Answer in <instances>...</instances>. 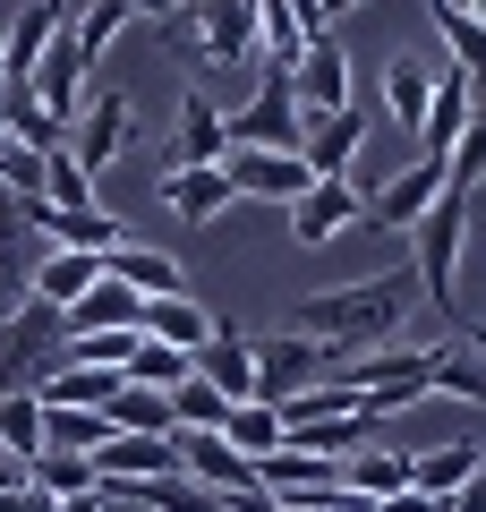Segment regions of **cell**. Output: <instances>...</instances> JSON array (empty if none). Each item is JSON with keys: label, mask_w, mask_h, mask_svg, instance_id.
<instances>
[{"label": "cell", "mask_w": 486, "mask_h": 512, "mask_svg": "<svg viewBox=\"0 0 486 512\" xmlns=\"http://www.w3.org/2000/svg\"><path fill=\"white\" fill-rule=\"evenodd\" d=\"M0 137H18V146H35V154L69 146V128L35 103V86H0Z\"/></svg>", "instance_id": "obj_30"}, {"label": "cell", "mask_w": 486, "mask_h": 512, "mask_svg": "<svg viewBox=\"0 0 486 512\" xmlns=\"http://www.w3.org/2000/svg\"><path fill=\"white\" fill-rule=\"evenodd\" d=\"M94 282H103V256H86V248H52L35 274H26V299H43V308H77Z\"/></svg>", "instance_id": "obj_21"}, {"label": "cell", "mask_w": 486, "mask_h": 512, "mask_svg": "<svg viewBox=\"0 0 486 512\" xmlns=\"http://www.w3.org/2000/svg\"><path fill=\"white\" fill-rule=\"evenodd\" d=\"M231 137H222V103L214 94H180V137H171V171L180 163H222Z\"/></svg>", "instance_id": "obj_25"}, {"label": "cell", "mask_w": 486, "mask_h": 512, "mask_svg": "<svg viewBox=\"0 0 486 512\" xmlns=\"http://www.w3.org/2000/svg\"><path fill=\"white\" fill-rule=\"evenodd\" d=\"M427 393H452V402L486 410V359L478 350H435L427 359Z\"/></svg>", "instance_id": "obj_35"}, {"label": "cell", "mask_w": 486, "mask_h": 512, "mask_svg": "<svg viewBox=\"0 0 486 512\" xmlns=\"http://www.w3.org/2000/svg\"><path fill=\"white\" fill-rule=\"evenodd\" d=\"M222 180H231V197L299 205L307 188H316V171H307V154H282V146H231L222 154Z\"/></svg>", "instance_id": "obj_6"}, {"label": "cell", "mask_w": 486, "mask_h": 512, "mask_svg": "<svg viewBox=\"0 0 486 512\" xmlns=\"http://www.w3.org/2000/svg\"><path fill=\"white\" fill-rule=\"evenodd\" d=\"M120 427H111V410H69V402H43V444H60V453H86L94 444H111Z\"/></svg>", "instance_id": "obj_32"}, {"label": "cell", "mask_w": 486, "mask_h": 512, "mask_svg": "<svg viewBox=\"0 0 486 512\" xmlns=\"http://www.w3.org/2000/svg\"><path fill=\"white\" fill-rule=\"evenodd\" d=\"M461 9H469V18H478V26H486V0H461Z\"/></svg>", "instance_id": "obj_51"}, {"label": "cell", "mask_w": 486, "mask_h": 512, "mask_svg": "<svg viewBox=\"0 0 486 512\" xmlns=\"http://www.w3.org/2000/svg\"><path fill=\"white\" fill-rule=\"evenodd\" d=\"M222 419H231V402H222L205 376H188L180 393H171V427H205V436H222Z\"/></svg>", "instance_id": "obj_41"}, {"label": "cell", "mask_w": 486, "mask_h": 512, "mask_svg": "<svg viewBox=\"0 0 486 512\" xmlns=\"http://www.w3.org/2000/svg\"><path fill=\"white\" fill-rule=\"evenodd\" d=\"M120 9H128V18H162V26H171V18L188 9V0H120Z\"/></svg>", "instance_id": "obj_48"}, {"label": "cell", "mask_w": 486, "mask_h": 512, "mask_svg": "<svg viewBox=\"0 0 486 512\" xmlns=\"http://www.w3.org/2000/svg\"><path fill=\"white\" fill-rule=\"evenodd\" d=\"M435 197H444V163H427V154H418L410 171H393V180H376V188H367V222H384V231H401V239H410L418 222L435 214Z\"/></svg>", "instance_id": "obj_8"}, {"label": "cell", "mask_w": 486, "mask_h": 512, "mask_svg": "<svg viewBox=\"0 0 486 512\" xmlns=\"http://www.w3.org/2000/svg\"><path fill=\"white\" fill-rule=\"evenodd\" d=\"M197 376L214 384L222 402H256V350H248V342H231V333H214V342L197 350Z\"/></svg>", "instance_id": "obj_29"}, {"label": "cell", "mask_w": 486, "mask_h": 512, "mask_svg": "<svg viewBox=\"0 0 486 512\" xmlns=\"http://www.w3.org/2000/svg\"><path fill=\"white\" fill-rule=\"evenodd\" d=\"M162 205L180 222H214L231 205V180H222V163H180V171H162Z\"/></svg>", "instance_id": "obj_23"}, {"label": "cell", "mask_w": 486, "mask_h": 512, "mask_svg": "<svg viewBox=\"0 0 486 512\" xmlns=\"http://www.w3.org/2000/svg\"><path fill=\"white\" fill-rule=\"evenodd\" d=\"M171 444H180V470L197 478V487H214V495H248L256 487V461L231 453L222 436H205V427H171Z\"/></svg>", "instance_id": "obj_15"}, {"label": "cell", "mask_w": 486, "mask_h": 512, "mask_svg": "<svg viewBox=\"0 0 486 512\" xmlns=\"http://www.w3.org/2000/svg\"><path fill=\"white\" fill-rule=\"evenodd\" d=\"M256 487L273 495V504H299V495H324V487H342V461H324V453H307V444H273L265 461H256Z\"/></svg>", "instance_id": "obj_14"}, {"label": "cell", "mask_w": 486, "mask_h": 512, "mask_svg": "<svg viewBox=\"0 0 486 512\" xmlns=\"http://www.w3.org/2000/svg\"><path fill=\"white\" fill-rule=\"evenodd\" d=\"M222 137H231V146H282V154H299L307 120H299V94H290V69H273V60H265V77H256V103L222 111Z\"/></svg>", "instance_id": "obj_4"}, {"label": "cell", "mask_w": 486, "mask_h": 512, "mask_svg": "<svg viewBox=\"0 0 486 512\" xmlns=\"http://www.w3.org/2000/svg\"><path fill=\"white\" fill-rule=\"evenodd\" d=\"M145 333H154V342H171V350H188V359H197V350L214 342L222 325H214V316H205L197 299L180 291V299H145Z\"/></svg>", "instance_id": "obj_28"}, {"label": "cell", "mask_w": 486, "mask_h": 512, "mask_svg": "<svg viewBox=\"0 0 486 512\" xmlns=\"http://www.w3.org/2000/svg\"><path fill=\"white\" fill-rule=\"evenodd\" d=\"M0 197H9V205H35L43 197V154L18 146V137H0Z\"/></svg>", "instance_id": "obj_40"}, {"label": "cell", "mask_w": 486, "mask_h": 512, "mask_svg": "<svg viewBox=\"0 0 486 512\" xmlns=\"http://www.w3.org/2000/svg\"><path fill=\"white\" fill-rule=\"evenodd\" d=\"M282 436H290V427H282V410H273V402H231V419H222V444L248 453V461H265Z\"/></svg>", "instance_id": "obj_34"}, {"label": "cell", "mask_w": 486, "mask_h": 512, "mask_svg": "<svg viewBox=\"0 0 486 512\" xmlns=\"http://www.w3.org/2000/svg\"><path fill=\"white\" fill-rule=\"evenodd\" d=\"M478 470H486V444H478V436L410 444V487H427V495H452V487H469Z\"/></svg>", "instance_id": "obj_19"}, {"label": "cell", "mask_w": 486, "mask_h": 512, "mask_svg": "<svg viewBox=\"0 0 486 512\" xmlns=\"http://www.w3.org/2000/svg\"><path fill=\"white\" fill-rule=\"evenodd\" d=\"M180 470V444L171 436H111L94 444V478H171Z\"/></svg>", "instance_id": "obj_24"}, {"label": "cell", "mask_w": 486, "mask_h": 512, "mask_svg": "<svg viewBox=\"0 0 486 512\" xmlns=\"http://www.w3.org/2000/svg\"><path fill=\"white\" fill-rule=\"evenodd\" d=\"M43 205H94V180L69 163V146L43 154Z\"/></svg>", "instance_id": "obj_44"}, {"label": "cell", "mask_w": 486, "mask_h": 512, "mask_svg": "<svg viewBox=\"0 0 486 512\" xmlns=\"http://www.w3.org/2000/svg\"><path fill=\"white\" fill-rule=\"evenodd\" d=\"M60 333H145V299L128 291V282H94L77 308H60Z\"/></svg>", "instance_id": "obj_20"}, {"label": "cell", "mask_w": 486, "mask_h": 512, "mask_svg": "<svg viewBox=\"0 0 486 512\" xmlns=\"http://www.w3.org/2000/svg\"><path fill=\"white\" fill-rule=\"evenodd\" d=\"M111 427H120V436H171V393H154V384H120Z\"/></svg>", "instance_id": "obj_37"}, {"label": "cell", "mask_w": 486, "mask_h": 512, "mask_svg": "<svg viewBox=\"0 0 486 512\" xmlns=\"http://www.w3.org/2000/svg\"><path fill=\"white\" fill-rule=\"evenodd\" d=\"M342 9H359V0H324V26H333V18H342Z\"/></svg>", "instance_id": "obj_50"}, {"label": "cell", "mask_w": 486, "mask_h": 512, "mask_svg": "<svg viewBox=\"0 0 486 512\" xmlns=\"http://www.w3.org/2000/svg\"><path fill=\"white\" fill-rule=\"evenodd\" d=\"M60 350V308L43 299H18L0 316V393H35V367Z\"/></svg>", "instance_id": "obj_5"}, {"label": "cell", "mask_w": 486, "mask_h": 512, "mask_svg": "<svg viewBox=\"0 0 486 512\" xmlns=\"http://www.w3.org/2000/svg\"><path fill=\"white\" fill-rule=\"evenodd\" d=\"M469 111H478V77H461V69L444 60V69H435V103H427V128H418V154H427V163H444V154L461 146Z\"/></svg>", "instance_id": "obj_17"}, {"label": "cell", "mask_w": 486, "mask_h": 512, "mask_svg": "<svg viewBox=\"0 0 486 512\" xmlns=\"http://www.w3.org/2000/svg\"><path fill=\"white\" fill-rule=\"evenodd\" d=\"M35 103L52 111L60 128H77V111H86V60H77V43H69V35L43 52V69H35Z\"/></svg>", "instance_id": "obj_22"}, {"label": "cell", "mask_w": 486, "mask_h": 512, "mask_svg": "<svg viewBox=\"0 0 486 512\" xmlns=\"http://www.w3.org/2000/svg\"><path fill=\"white\" fill-rule=\"evenodd\" d=\"M282 427H316V419H350L359 410V384L350 376H316V384H299V393H282Z\"/></svg>", "instance_id": "obj_31"}, {"label": "cell", "mask_w": 486, "mask_h": 512, "mask_svg": "<svg viewBox=\"0 0 486 512\" xmlns=\"http://www.w3.org/2000/svg\"><path fill=\"white\" fill-rule=\"evenodd\" d=\"M444 512H486V470L469 478V487H452V495H444Z\"/></svg>", "instance_id": "obj_47"}, {"label": "cell", "mask_w": 486, "mask_h": 512, "mask_svg": "<svg viewBox=\"0 0 486 512\" xmlns=\"http://www.w3.org/2000/svg\"><path fill=\"white\" fill-rule=\"evenodd\" d=\"M290 94H299V120H333L350 103V52L333 35H316L299 52V69H290Z\"/></svg>", "instance_id": "obj_11"}, {"label": "cell", "mask_w": 486, "mask_h": 512, "mask_svg": "<svg viewBox=\"0 0 486 512\" xmlns=\"http://www.w3.org/2000/svg\"><path fill=\"white\" fill-rule=\"evenodd\" d=\"M427 9H435V26H444V52H452V69L486 86V26L469 18L461 0H427Z\"/></svg>", "instance_id": "obj_33"}, {"label": "cell", "mask_w": 486, "mask_h": 512, "mask_svg": "<svg viewBox=\"0 0 486 512\" xmlns=\"http://www.w3.org/2000/svg\"><path fill=\"white\" fill-rule=\"evenodd\" d=\"M359 146H367V111L359 103H342L333 120H307V137H299V154H307L316 180H350V171H359Z\"/></svg>", "instance_id": "obj_16"}, {"label": "cell", "mask_w": 486, "mask_h": 512, "mask_svg": "<svg viewBox=\"0 0 486 512\" xmlns=\"http://www.w3.org/2000/svg\"><path fill=\"white\" fill-rule=\"evenodd\" d=\"M111 512H145V504H111Z\"/></svg>", "instance_id": "obj_52"}, {"label": "cell", "mask_w": 486, "mask_h": 512, "mask_svg": "<svg viewBox=\"0 0 486 512\" xmlns=\"http://www.w3.org/2000/svg\"><path fill=\"white\" fill-rule=\"evenodd\" d=\"M197 376V359L171 342H154V333H137V359H128V384H154V393H180V384Z\"/></svg>", "instance_id": "obj_36"}, {"label": "cell", "mask_w": 486, "mask_h": 512, "mask_svg": "<svg viewBox=\"0 0 486 512\" xmlns=\"http://www.w3.org/2000/svg\"><path fill=\"white\" fill-rule=\"evenodd\" d=\"M444 180H452V188H478V180H486V103L469 111V128H461V146L444 154Z\"/></svg>", "instance_id": "obj_43"}, {"label": "cell", "mask_w": 486, "mask_h": 512, "mask_svg": "<svg viewBox=\"0 0 486 512\" xmlns=\"http://www.w3.org/2000/svg\"><path fill=\"white\" fill-rule=\"evenodd\" d=\"M26 478H35L43 495H86V487H94V461H86V453H60V444H43V453L26 461Z\"/></svg>", "instance_id": "obj_39"}, {"label": "cell", "mask_w": 486, "mask_h": 512, "mask_svg": "<svg viewBox=\"0 0 486 512\" xmlns=\"http://www.w3.org/2000/svg\"><path fill=\"white\" fill-rule=\"evenodd\" d=\"M410 308H418V274L401 265V274L342 282V291H316V299H299V325H290V333L324 342L333 359H359V350H384V342H393Z\"/></svg>", "instance_id": "obj_1"}, {"label": "cell", "mask_w": 486, "mask_h": 512, "mask_svg": "<svg viewBox=\"0 0 486 512\" xmlns=\"http://www.w3.org/2000/svg\"><path fill=\"white\" fill-rule=\"evenodd\" d=\"M350 222H367V197L350 180H316L299 205H290V239H299V248H333Z\"/></svg>", "instance_id": "obj_13"}, {"label": "cell", "mask_w": 486, "mask_h": 512, "mask_svg": "<svg viewBox=\"0 0 486 512\" xmlns=\"http://www.w3.org/2000/svg\"><path fill=\"white\" fill-rule=\"evenodd\" d=\"M120 26H128V9H120V0H86V9L69 18V43H77V60L111 52V35H120Z\"/></svg>", "instance_id": "obj_42"}, {"label": "cell", "mask_w": 486, "mask_h": 512, "mask_svg": "<svg viewBox=\"0 0 486 512\" xmlns=\"http://www.w3.org/2000/svg\"><path fill=\"white\" fill-rule=\"evenodd\" d=\"M18 222H26V231H43V239H52V248H86V256H103V248H120V214H103V205H18Z\"/></svg>", "instance_id": "obj_12"}, {"label": "cell", "mask_w": 486, "mask_h": 512, "mask_svg": "<svg viewBox=\"0 0 486 512\" xmlns=\"http://www.w3.org/2000/svg\"><path fill=\"white\" fill-rule=\"evenodd\" d=\"M461 239H469V188L444 180L435 214L410 231V274H418V299H435V316H452V274H461Z\"/></svg>", "instance_id": "obj_2"}, {"label": "cell", "mask_w": 486, "mask_h": 512, "mask_svg": "<svg viewBox=\"0 0 486 512\" xmlns=\"http://www.w3.org/2000/svg\"><path fill=\"white\" fill-rule=\"evenodd\" d=\"M282 512H376V504L350 495V487H324V495H299V504H282Z\"/></svg>", "instance_id": "obj_45"}, {"label": "cell", "mask_w": 486, "mask_h": 512, "mask_svg": "<svg viewBox=\"0 0 486 512\" xmlns=\"http://www.w3.org/2000/svg\"><path fill=\"white\" fill-rule=\"evenodd\" d=\"M427 103H435V69L427 60H393V69H384V120H393L401 137H418V128H427Z\"/></svg>", "instance_id": "obj_26"}, {"label": "cell", "mask_w": 486, "mask_h": 512, "mask_svg": "<svg viewBox=\"0 0 486 512\" xmlns=\"http://www.w3.org/2000/svg\"><path fill=\"white\" fill-rule=\"evenodd\" d=\"M478 359H486V342H478Z\"/></svg>", "instance_id": "obj_53"}, {"label": "cell", "mask_w": 486, "mask_h": 512, "mask_svg": "<svg viewBox=\"0 0 486 512\" xmlns=\"http://www.w3.org/2000/svg\"><path fill=\"white\" fill-rule=\"evenodd\" d=\"M342 487L367 495V504H384V495L410 487V453H401V444H359V453L342 461Z\"/></svg>", "instance_id": "obj_27"}, {"label": "cell", "mask_w": 486, "mask_h": 512, "mask_svg": "<svg viewBox=\"0 0 486 512\" xmlns=\"http://www.w3.org/2000/svg\"><path fill=\"white\" fill-rule=\"evenodd\" d=\"M180 43L205 69H248L256 60V0H188L180 9Z\"/></svg>", "instance_id": "obj_3"}, {"label": "cell", "mask_w": 486, "mask_h": 512, "mask_svg": "<svg viewBox=\"0 0 486 512\" xmlns=\"http://www.w3.org/2000/svg\"><path fill=\"white\" fill-rule=\"evenodd\" d=\"M103 274H111V282H128L137 299H180V291H188L180 256H171V248H137V239L103 248Z\"/></svg>", "instance_id": "obj_18"}, {"label": "cell", "mask_w": 486, "mask_h": 512, "mask_svg": "<svg viewBox=\"0 0 486 512\" xmlns=\"http://www.w3.org/2000/svg\"><path fill=\"white\" fill-rule=\"evenodd\" d=\"M0 453H18V461L43 453V402L35 393H0Z\"/></svg>", "instance_id": "obj_38"}, {"label": "cell", "mask_w": 486, "mask_h": 512, "mask_svg": "<svg viewBox=\"0 0 486 512\" xmlns=\"http://www.w3.org/2000/svg\"><path fill=\"white\" fill-rule=\"evenodd\" d=\"M376 512H444V495H427V487H401V495H384Z\"/></svg>", "instance_id": "obj_46"}, {"label": "cell", "mask_w": 486, "mask_h": 512, "mask_svg": "<svg viewBox=\"0 0 486 512\" xmlns=\"http://www.w3.org/2000/svg\"><path fill=\"white\" fill-rule=\"evenodd\" d=\"M69 0H26L18 18L0 26V86H35V69H43V52H52L60 35H69Z\"/></svg>", "instance_id": "obj_7"}, {"label": "cell", "mask_w": 486, "mask_h": 512, "mask_svg": "<svg viewBox=\"0 0 486 512\" xmlns=\"http://www.w3.org/2000/svg\"><path fill=\"white\" fill-rule=\"evenodd\" d=\"M128 137H137V120H128V94H94L86 111H77V128H69V163L86 171H111L128 154Z\"/></svg>", "instance_id": "obj_10"}, {"label": "cell", "mask_w": 486, "mask_h": 512, "mask_svg": "<svg viewBox=\"0 0 486 512\" xmlns=\"http://www.w3.org/2000/svg\"><path fill=\"white\" fill-rule=\"evenodd\" d=\"M248 350H256V402H282V393H299V384H316L333 367V350L307 342V333H265Z\"/></svg>", "instance_id": "obj_9"}, {"label": "cell", "mask_w": 486, "mask_h": 512, "mask_svg": "<svg viewBox=\"0 0 486 512\" xmlns=\"http://www.w3.org/2000/svg\"><path fill=\"white\" fill-rule=\"evenodd\" d=\"M60 512H111V504H103V487H86V495H60Z\"/></svg>", "instance_id": "obj_49"}]
</instances>
